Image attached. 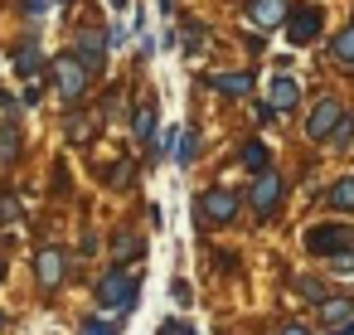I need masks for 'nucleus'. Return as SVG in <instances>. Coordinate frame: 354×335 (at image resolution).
I'll use <instances>...</instances> for the list:
<instances>
[{"mask_svg": "<svg viewBox=\"0 0 354 335\" xmlns=\"http://www.w3.org/2000/svg\"><path fill=\"white\" fill-rule=\"evenodd\" d=\"M233 214H238V194H233L228 185H214V190L199 194V224H204V228H214V224H233Z\"/></svg>", "mask_w": 354, "mask_h": 335, "instance_id": "nucleus-1", "label": "nucleus"}, {"mask_svg": "<svg viewBox=\"0 0 354 335\" xmlns=\"http://www.w3.org/2000/svg\"><path fill=\"white\" fill-rule=\"evenodd\" d=\"M349 243H354L349 224H320V228L306 233V253H315V257H339Z\"/></svg>", "mask_w": 354, "mask_h": 335, "instance_id": "nucleus-2", "label": "nucleus"}, {"mask_svg": "<svg viewBox=\"0 0 354 335\" xmlns=\"http://www.w3.org/2000/svg\"><path fill=\"white\" fill-rule=\"evenodd\" d=\"M88 78H93V69H88L78 54H64V59L54 64V83H59V93H64L68 102H78V98L88 93Z\"/></svg>", "mask_w": 354, "mask_h": 335, "instance_id": "nucleus-3", "label": "nucleus"}, {"mask_svg": "<svg viewBox=\"0 0 354 335\" xmlns=\"http://www.w3.org/2000/svg\"><path fill=\"white\" fill-rule=\"evenodd\" d=\"M102 306H107V311H131V306H136V272H131V267H117V272L102 282Z\"/></svg>", "mask_w": 354, "mask_h": 335, "instance_id": "nucleus-4", "label": "nucleus"}, {"mask_svg": "<svg viewBox=\"0 0 354 335\" xmlns=\"http://www.w3.org/2000/svg\"><path fill=\"white\" fill-rule=\"evenodd\" d=\"M64 277H68V253L64 248H39L35 253V282L44 291H54V287H64Z\"/></svg>", "mask_w": 354, "mask_h": 335, "instance_id": "nucleus-5", "label": "nucleus"}, {"mask_svg": "<svg viewBox=\"0 0 354 335\" xmlns=\"http://www.w3.org/2000/svg\"><path fill=\"white\" fill-rule=\"evenodd\" d=\"M339 122H344V107H339L335 98H325V102L310 107V117H306V136H310V141H325V136H335Z\"/></svg>", "mask_w": 354, "mask_h": 335, "instance_id": "nucleus-6", "label": "nucleus"}, {"mask_svg": "<svg viewBox=\"0 0 354 335\" xmlns=\"http://www.w3.org/2000/svg\"><path fill=\"white\" fill-rule=\"evenodd\" d=\"M320 25H325V15H320L315 6H296V10L286 15V35H291V44H310V39L320 35Z\"/></svg>", "mask_w": 354, "mask_h": 335, "instance_id": "nucleus-7", "label": "nucleus"}, {"mask_svg": "<svg viewBox=\"0 0 354 335\" xmlns=\"http://www.w3.org/2000/svg\"><path fill=\"white\" fill-rule=\"evenodd\" d=\"M248 199H252V209H257V214L267 219V214H272V209L281 204V180H277L272 170H262V175H257V180L248 185Z\"/></svg>", "mask_w": 354, "mask_h": 335, "instance_id": "nucleus-8", "label": "nucleus"}, {"mask_svg": "<svg viewBox=\"0 0 354 335\" xmlns=\"http://www.w3.org/2000/svg\"><path fill=\"white\" fill-rule=\"evenodd\" d=\"M248 15H252L257 30H277L291 10H286V0H248Z\"/></svg>", "mask_w": 354, "mask_h": 335, "instance_id": "nucleus-9", "label": "nucleus"}, {"mask_svg": "<svg viewBox=\"0 0 354 335\" xmlns=\"http://www.w3.org/2000/svg\"><path fill=\"white\" fill-rule=\"evenodd\" d=\"M78 59L97 73L102 59H107V35H102V30H83V35H78Z\"/></svg>", "mask_w": 354, "mask_h": 335, "instance_id": "nucleus-10", "label": "nucleus"}, {"mask_svg": "<svg viewBox=\"0 0 354 335\" xmlns=\"http://www.w3.org/2000/svg\"><path fill=\"white\" fill-rule=\"evenodd\" d=\"M267 102H272L277 112H286V107H296V102H301V88H296V78H286V73H281V78L272 83V93H267Z\"/></svg>", "mask_w": 354, "mask_h": 335, "instance_id": "nucleus-11", "label": "nucleus"}, {"mask_svg": "<svg viewBox=\"0 0 354 335\" xmlns=\"http://www.w3.org/2000/svg\"><path fill=\"white\" fill-rule=\"evenodd\" d=\"M214 88L228 93V98H248V93H252V73H248V69H238V73H218Z\"/></svg>", "mask_w": 354, "mask_h": 335, "instance_id": "nucleus-12", "label": "nucleus"}, {"mask_svg": "<svg viewBox=\"0 0 354 335\" xmlns=\"http://www.w3.org/2000/svg\"><path fill=\"white\" fill-rule=\"evenodd\" d=\"M15 69H20L25 78H39V73H44V54H39L35 44H20V49H15Z\"/></svg>", "mask_w": 354, "mask_h": 335, "instance_id": "nucleus-13", "label": "nucleus"}, {"mask_svg": "<svg viewBox=\"0 0 354 335\" xmlns=\"http://www.w3.org/2000/svg\"><path fill=\"white\" fill-rule=\"evenodd\" d=\"M20 156V127L15 122H0V165H10Z\"/></svg>", "mask_w": 354, "mask_h": 335, "instance_id": "nucleus-14", "label": "nucleus"}, {"mask_svg": "<svg viewBox=\"0 0 354 335\" xmlns=\"http://www.w3.org/2000/svg\"><path fill=\"white\" fill-rule=\"evenodd\" d=\"M156 127H160L156 102H141V107H136V141H151V136H156Z\"/></svg>", "mask_w": 354, "mask_h": 335, "instance_id": "nucleus-15", "label": "nucleus"}, {"mask_svg": "<svg viewBox=\"0 0 354 335\" xmlns=\"http://www.w3.org/2000/svg\"><path fill=\"white\" fill-rule=\"evenodd\" d=\"M349 316H354V301H344V296L320 301V320H325V325H339V320H349Z\"/></svg>", "mask_w": 354, "mask_h": 335, "instance_id": "nucleus-16", "label": "nucleus"}, {"mask_svg": "<svg viewBox=\"0 0 354 335\" xmlns=\"http://www.w3.org/2000/svg\"><path fill=\"white\" fill-rule=\"evenodd\" d=\"M238 156H243V165H248L252 175H262V170H267V146H262V141H243V151H238Z\"/></svg>", "mask_w": 354, "mask_h": 335, "instance_id": "nucleus-17", "label": "nucleus"}, {"mask_svg": "<svg viewBox=\"0 0 354 335\" xmlns=\"http://www.w3.org/2000/svg\"><path fill=\"white\" fill-rule=\"evenodd\" d=\"M136 253H141V238L136 233H117L112 238V262H131Z\"/></svg>", "mask_w": 354, "mask_h": 335, "instance_id": "nucleus-18", "label": "nucleus"}, {"mask_svg": "<svg viewBox=\"0 0 354 335\" xmlns=\"http://www.w3.org/2000/svg\"><path fill=\"white\" fill-rule=\"evenodd\" d=\"M330 204H335V209H344V214L354 209V175L335 180V190H330Z\"/></svg>", "mask_w": 354, "mask_h": 335, "instance_id": "nucleus-19", "label": "nucleus"}, {"mask_svg": "<svg viewBox=\"0 0 354 335\" xmlns=\"http://www.w3.org/2000/svg\"><path fill=\"white\" fill-rule=\"evenodd\" d=\"M335 59H339L344 69H354V25H344V30L335 35Z\"/></svg>", "mask_w": 354, "mask_h": 335, "instance_id": "nucleus-20", "label": "nucleus"}, {"mask_svg": "<svg viewBox=\"0 0 354 335\" xmlns=\"http://www.w3.org/2000/svg\"><path fill=\"white\" fill-rule=\"evenodd\" d=\"M93 132H97V122H93V117L68 122V141H73V146H88V141H93Z\"/></svg>", "mask_w": 354, "mask_h": 335, "instance_id": "nucleus-21", "label": "nucleus"}, {"mask_svg": "<svg viewBox=\"0 0 354 335\" xmlns=\"http://www.w3.org/2000/svg\"><path fill=\"white\" fill-rule=\"evenodd\" d=\"M194 151H199V132H185V136H180V146H175V161H180V165H189V161H194Z\"/></svg>", "mask_w": 354, "mask_h": 335, "instance_id": "nucleus-22", "label": "nucleus"}, {"mask_svg": "<svg viewBox=\"0 0 354 335\" xmlns=\"http://www.w3.org/2000/svg\"><path fill=\"white\" fill-rule=\"evenodd\" d=\"M20 214H25L20 199H15L10 190H0V219H6V224H20Z\"/></svg>", "mask_w": 354, "mask_h": 335, "instance_id": "nucleus-23", "label": "nucleus"}, {"mask_svg": "<svg viewBox=\"0 0 354 335\" xmlns=\"http://www.w3.org/2000/svg\"><path fill=\"white\" fill-rule=\"evenodd\" d=\"M296 291H301V296H310L315 306H320V301H330V296H325V287H320L315 277H301V282H296Z\"/></svg>", "mask_w": 354, "mask_h": 335, "instance_id": "nucleus-24", "label": "nucleus"}, {"mask_svg": "<svg viewBox=\"0 0 354 335\" xmlns=\"http://www.w3.org/2000/svg\"><path fill=\"white\" fill-rule=\"evenodd\" d=\"M131 170H136V165H131V161L122 156V161L112 165V185H117V190H122V185H131Z\"/></svg>", "mask_w": 354, "mask_h": 335, "instance_id": "nucleus-25", "label": "nucleus"}, {"mask_svg": "<svg viewBox=\"0 0 354 335\" xmlns=\"http://www.w3.org/2000/svg\"><path fill=\"white\" fill-rule=\"evenodd\" d=\"M204 49V35H199V25H185V54H199Z\"/></svg>", "mask_w": 354, "mask_h": 335, "instance_id": "nucleus-26", "label": "nucleus"}, {"mask_svg": "<svg viewBox=\"0 0 354 335\" xmlns=\"http://www.w3.org/2000/svg\"><path fill=\"white\" fill-rule=\"evenodd\" d=\"M330 267H335V272H354V248H344V253H339Z\"/></svg>", "mask_w": 354, "mask_h": 335, "instance_id": "nucleus-27", "label": "nucleus"}, {"mask_svg": "<svg viewBox=\"0 0 354 335\" xmlns=\"http://www.w3.org/2000/svg\"><path fill=\"white\" fill-rule=\"evenodd\" d=\"M83 335H117V325H107V320H88Z\"/></svg>", "mask_w": 354, "mask_h": 335, "instance_id": "nucleus-28", "label": "nucleus"}, {"mask_svg": "<svg viewBox=\"0 0 354 335\" xmlns=\"http://www.w3.org/2000/svg\"><path fill=\"white\" fill-rule=\"evenodd\" d=\"M25 10H35V15H44V10H49V0H25Z\"/></svg>", "mask_w": 354, "mask_h": 335, "instance_id": "nucleus-29", "label": "nucleus"}, {"mask_svg": "<svg viewBox=\"0 0 354 335\" xmlns=\"http://www.w3.org/2000/svg\"><path fill=\"white\" fill-rule=\"evenodd\" d=\"M281 335H310L306 325H281Z\"/></svg>", "mask_w": 354, "mask_h": 335, "instance_id": "nucleus-30", "label": "nucleus"}, {"mask_svg": "<svg viewBox=\"0 0 354 335\" xmlns=\"http://www.w3.org/2000/svg\"><path fill=\"white\" fill-rule=\"evenodd\" d=\"M0 277H6V262H0Z\"/></svg>", "mask_w": 354, "mask_h": 335, "instance_id": "nucleus-31", "label": "nucleus"}, {"mask_svg": "<svg viewBox=\"0 0 354 335\" xmlns=\"http://www.w3.org/2000/svg\"><path fill=\"white\" fill-rule=\"evenodd\" d=\"M112 6H127V0H112Z\"/></svg>", "mask_w": 354, "mask_h": 335, "instance_id": "nucleus-32", "label": "nucleus"}]
</instances>
